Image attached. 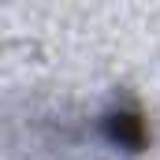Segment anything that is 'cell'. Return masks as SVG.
<instances>
[{"mask_svg": "<svg viewBox=\"0 0 160 160\" xmlns=\"http://www.w3.org/2000/svg\"><path fill=\"white\" fill-rule=\"evenodd\" d=\"M104 134H108V142H112V145L130 149V153H142V149H145V142H149L145 116H142L134 104H127V108H112V112L104 116Z\"/></svg>", "mask_w": 160, "mask_h": 160, "instance_id": "cell-1", "label": "cell"}]
</instances>
